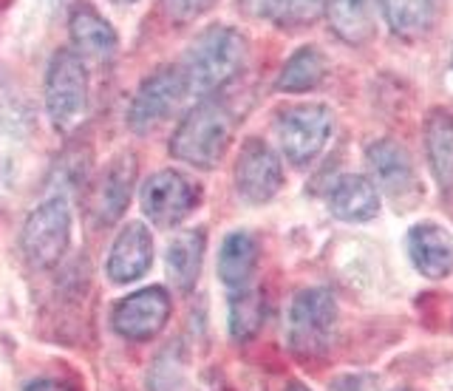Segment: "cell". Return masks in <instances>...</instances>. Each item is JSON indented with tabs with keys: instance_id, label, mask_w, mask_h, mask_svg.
<instances>
[{
	"instance_id": "1",
	"label": "cell",
	"mask_w": 453,
	"mask_h": 391,
	"mask_svg": "<svg viewBox=\"0 0 453 391\" xmlns=\"http://www.w3.org/2000/svg\"><path fill=\"white\" fill-rule=\"evenodd\" d=\"M250 43L233 26H210L198 34L181 60V77L188 86V96H202L221 91L233 82L247 65Z\"/></svg>"
},
{
	"instance_id": "2",
	"label": "cell",
	"mask_w": 453,
	"mask_h": 391,
	"mask_svg": "<svg viewBox=\"0 0 453 391\" xmlns=\"http://www.w3.org/2000/svg\"><path fill=\"white\" fill-rule=\"evenodd\" d=\"M230 139L233 114L226 111L224 103L207 96V100L196 103L179 122L173 139H170V157L184 165L210 171V167H216L224 159Z\"/></svg>"
},
{
	"instance_id": "3",
	"label": "cell",
	"mask_w": 453,
	"mask_h": 391,
	"mask_svg": "<svg viewBox=\"0 0 453 391\" xmlns=\"http://www.w3.org/2000/svg\"><path fill=\"white\" fill-rule=\"evenodd\" d=\"M46 111L60 134H74L88 114V72L74 49H57L46 72Z\"/></svg>"
},
{
	"instance_id": "4",
	"label": "cell",
	"mask_w": 453,
	"mask_h": 391,
	"mask_svg": "<svg viewBox=\"0 0 453 391\" xmlns=\"http://www.w3.org/2000/svg\"><path fill=\"white\" fill-rule=\"evenodd\" d=\"M71 242V211L63 196H51L28 213L20 247L26 261L37 270H49L60 264Z\"/></svg>"
},
{
	"instance_id": "5",
	"label": "cell",
	"mask_w": 453,
	"mask_h": 391,
	"mask_svg": "<svg viewBox=\"0 0 453 391\" xmlns=\"http://www.w3.org/2000/svg\"><path fill=\"white\" fill-rule=\"evenodd\" d=\"M337 324V303L329 289L297 292L289 310V346L301 357H320L329 352Z\"/></svg>"
},
{
	"instance_id": "6",
	"label": "cell",
	"mask_w": 453,
	"mask_h": 391,
	"mask_svg": "<svg viewBox=\"0 0 453 391\" xmlns=\"http://www.w3.org/2000/svg\"><path fill=\"white\" fill-rule=\"evenodd\" d=\"M278 142L287 153V159L297 167L318 159L326 139L332 134V111L326 105L303 103L289 105L278 114Z\"/></svg>"
},
{
	"instance_id": "7",
	"label": "cell",
	"mask_w": 453,
	"mask_h": 391,
	"mask_svg": "<svg viewBox=\"0 0 453 391\" xmlns=\"http://www.w3.org/2000/svg\"><path fill=\"white\" fill-rule=\"evenodd\" d=\"M188 96V86H184L181 68L179 65H162L153 74L142 80L136 88L131 108H127V125L136 134H148L156 125H162L179 103Z\"/></svg>"
},
{
	"instance_id": "8",
	"label": "cell",
	"mask_w": 453,
	"mask_h": 391,
	"mask_svg": "<svg viewBox=\"0 0 453 391\" xmlns=\"http://www.w3.org/2000/svg\"><path fill=\"white\" fill-rule=\"evenodd\" d=\"M139 202H142V213L156 227H176L196 211V204L202 202V193L179 171H159L145 181V188L139 193Z\"/></svg>"
},
{
	"instance_id": "9",
	"label": "cell",
	"mask_w": 453,
	"mask_h": 391,
	"mask_svg": "<svg viewBox=\"0 0 453 391\" xmlns=\"http://www.w3.org/2000/svg\"><path fill=\"white\" fill-rule=\"evenodd\" d=\"M283 167L275 150L261 139H247L235 159V188L250 204H264L280 190Z\"/></svg>"
},
{
	"instance_id": "10",
	"label": "cell",
	"mask_w": 453,
	"mask_h": 391,
	"mask_svg": "<svg viewBox=\"0 0 453 391\" xmlns=\"http://www.w3.org/2000/svg\"><path fill=\"white\" fill-rule=\"evenodd\" d=\"M170 318V295L162 287L139 289L113 306L111 324L127 341H150L156 338Z\"/></svg>"
},
{
	"instance_id": "11",
	"label": "cell",
	"mask_w": 453,
	"mask_h": 391,
	"mask_svg": "<svg viewBox=\"0 0 453 391\" xmlns=\"http://www.w3.org/2000/svg\"><path fill=\"white\" fill-rule=\"evenodd\" d=\"M136 181V157L131 150L117 153L96 176L91 188V213L99 225H113L122 213L127 202H131V190Z\"/></svg>"
},
{
	"instance_id": "12",
	"label": "cell",
	"mask_w": 453,
	"mask_h": 391,
	"mask_svg": "<svg viewBox=\"0 0 453 391\" xmlns=\"http://www.w3.org/2000/svg\"><path fill=\"white\" fill-rule=\"evenodd\" d=\"M68 34H71V46H74V51L82 60L108 63L119 49L113 26L91 4H85V0L74 4V9L68 12Z\"/></svg>"
},
{
	"instance_id": "13",
	"label": "cell",
	"mask_w": 453,
	"mask_h": 391,
	"mask_svg": "<svg viewBox=\"0 0 453 391\" xmlns=\"http://www.w3.org/2000/svg\"><path fill=\"white\" fill-rule=\"evenodd\" d=\"M153 264V239L145 225L131 221L122 233L117 235V242L111 247L108 256V278L113 284H131L136 278H142Z\"/></svg>"
},
{
	"instance_id": "14",
	"label": "cell",
	"mask_w": 453,
	"mask_h": 391,
	"mask_svg": "<svg viewBox=\"0 0 453 391\" xmlns=\"http://www.w3.org/2000/svg\"><path fill=\"white\" fill-rule=\"evenodd\" d=\"M408 256L428 278H445L453 270V242L436 225H417L408 233Z\"/></svg>"
},
{
	"instance_id": "15",
	"label": "cell",
	"mask_w": 453,
	"mask_h": 391,
	"mask_svg": "<svg viewBox=\"0 0 453 391\" xmlns=\"http://www.w3.org/2000/svg\"><path fill=\"white\" fill-rule=\"evenodd\" d=\"M329 211L343 221H368L380 211V196L365 176H343L329 190Z\"/></svg>"
},
{
	"instance_id": "16",
	"label": "cell",
	"mask_w": 453,
	"mask_h": 391,
	"mask_svg": "<svg viewBox=\"0 0 453 391\" xmlns=\"http://www.w3.org/2000/svg\"><path fill=\"white\" fill-rule=\"evenodd\" d=\"M204 247H207V235L202 227L176 233L173 242L167 244V272L181 292H190L198 281V275H202Z\"/></svg>"
},
{
	"instance_id": "17",
	"label": "cell",
	"mask_w": 453,
	"mask_h": 391,
	"mask_svg": "<svg viewBox=\"0 0 453 391\" xmlns=\"http://www.w3.org/2000/svg\"><path fill=\"white\" fill-rule=\"evenodd\" d=\"M258 264V244L250 233L238 230L230 233L221 244L219 253V278L230 289H244L250 287V278Z\"/></svg>"
},
{
	"instance_id": "18",
	"label": "cell",
	"mask_w": 453,
	"mask_h": 391,
	"mask_svg": "<svg viewBox=\"0 0 453 391\" xmlns=\"http://www.w3.org/2000/svg\"><path fill=\"white\" fill-rule=\"evenodd\" d=\"M326 18L340 40L360 46L374 34V6L372 0H326Z\"/></svg>"
},
{
	"instance_id": "19",
	"label": "cell",
	"mask_w": 453,
	"mask_h": 391,
	"mask_svg": "<svg viewBox=\"0 0 453 391\" xmlns=\"http://www.w3.org/2000/svg\"><path fill=\"white\" fill-rule=\"evenodd\" d=\"M425 148L434 176L445 193L453 190V117L445 111H431L425 122Z\"/></svg>"
},
{
	"instance_id": "20",
	"label": "cell",
	"mask_w": 453,
	"mask_h": 391,
	"mask_svg": "<svg viewBox=\"0 0 453 391\" xmlns=\"http://www.w3.org/2000/svg\"><path fill=\"white\" fill-rule=\"evenodd\" d=\"M391 32L403 40H417L436 23L439 0H380Z\"/></svg>"
},
{
	"instance_id": "21",
	"label": "cell",
	"mask_w": 453,
	"mask_h": 391,
	"mask_svg": "<svg viewBox=\"0 0 453 391\" xmlns=\"http://www.w3.org/2000/svg\"><path fill=\"white\" fill-rule=\"evenodd\" d=\"M326 0H241L247 15L266 18L280 29H301L315 23Z\"/></svg>"
},
{
	"instance_id": "22",
	"label": "cell",
	"mask_w": 453,
	"mask_h": 391,
	"mask_svg": "<svg viewBox=\"0 0 453 391\" xmlns=\"http://www.w3.org/2000/svg\"><path fill=\"white\" fill-rule=\"evenodd\" d=\"M368 165H372V173L388 193H403L411 188V181H414L408 153L396 142H388V139H382V142H374L368 148Z\"/></svg>"
},
{
	"instance_id": "23",
	"label": "cell",
	"mask_w": 453,
	"mask_h": 391,
	"mask_svg": "<svg viewBox=\"0 0 453 391\" xmlns=\"http://www.w3.org/2000/svg\"><path fill=\"white\" fill-rule=\"evenodd\" d=\"M326 74V58L318 49H297L292 58L287 60V65L280 68V77H278V88L280 91H289V94H301L315 88L318 82Z\"/></svg>"
},
{
	"instance_id": "24",
	"label": "cell",
	"mask_w": 453,
	"mask_h": 391,
	"mask_svg": "<svg viewBox=\"0 0 453 391\" xmlns=\"http://www.w3.org/2000/svg\"><path fill=\"white\" fill-rule=\"evenodd\" d=\"M264 324V298L258 289H235L230 298V332L235 341H250Z\"/></svg>"
},
{
	"instance_id": "25",
	"label": "cell",
	"mask_w": 453,
	"mask_h": 391,
	"mask_svg": "<svg viewBox=\"0 0 453 391\" xmlns=\"http://www.w3.org/2000/svg\"><path fill=\"white\" fill-rule=\"evenodd\" d=\"M150 391H181V357L179 349L170 346L167 352L156 357L150 377H148Z\"/></svg>"
},
{
	"instance_id": "26",
	"label": "cell",
	"mask_w": 453,
	"mask_h": 391,
	"mask_svg": "<svg viewBox=\"0 0 453 391\" xmlns=\"http://www.w3.org/2000/svg\"><path fill=\"white\" fill-rule=\"evenodd\" d=\"M162 12L167 15V20L173 23H193L202 15L216 6V0H159Z\"/></svg>"
},
{
	"instance_id": "27",
	"label": "cell",
	"mask_w": 453,
	"mask_h": 391,
	"mask_svg": "<svg viewBox=\"0 0 453 391\" xmlns=\"http://www.w3.org/2000/svg\"><path fill=\"white\" fill-rule=\"evenodd\" d=\"M23 391H74L65 380H54V377H40V380H32Z\"/></svg>"
},
{
	"instance_id": "28",
	"label": "cell",
	"mask_w": 453,
	"mask_h": 391,
	"mask_svg": "<svg viewBox=\"0 0 453 391\" xmlns=\"http://www.w3.org/2000/svg\"><path fill=\"white\" fill-rule=\"evenodd\" d=\"M111 4H117V6H134L136 0H111Z\"/></svg>"
},
{
	"instance_id": "29",
	"label": "cell",
	"mask_w": 453,
	"mask_h": 391,
	"mask_svg": "<svg viewBox=\"0 0 453 391\" xmlns=\"http://www.w3.org/2000/svg\"><path fill=\"white\" fill-rule=\"evenodd\" d=\"M287 391H309V388H303V386H297V383H295V386H289Z\"/></svg>"
}]
</instances>
